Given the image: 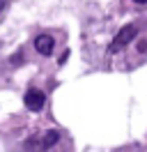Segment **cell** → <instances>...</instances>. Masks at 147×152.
Segmentation results:
<instances>
[{
	"label": "cell",
	"instance_id": "cell-5",
	"mask_svg": "<svg viewBox=\"0 0 147 152\" xmlns=\"http://www.w3.org/2000/svg\"><path fill=\"white\" fill-rule=\"evenodd\" d=\"M133 2H138V5H147V0H133Z\"/></svg>",
	"mask_w": 147,
	"mask_h": 152
},
{
	"label": "cell",
	"instance_id": "cell-4",
	"mask_svg": "<svg viewBox=\"0 0 147 152\" xmlns=\"http://www.w3.org/2000/svg\"><path fill=\"white\" fill-rule=\"evenodd\" d=\"M57 141H60V132H55V129H48V132H46V136L41 138V150H48V148H53Z\"/></svg>",
	"mask_w": 147,
	"mask_h": 152
},
{
	"label": "cell",
	"instance_id": "cell-3",
	"mask_svg": "<svg viewBox=\"0 0 147 152\" xmlns=\"http://www.w3.org/2000/svg\"><path fill=\"white\" fill-rule=\"evenodd\" d=\"M53 48H55V37L46 35V32H41V35L35 37V51L39 53V56H51Z\"/></svg>",
	"mask_w": 147,
	"mask_h": 152
},
{
	"label": "cell",
	"instance_id": "cell-1",
	"mask_svg": "<svg viewBox=\"0 0 147 152\" xmlns=\"http://www.w3.org/2000/svg\"><path fill=\"white\" fill-rule=\"evenodd\" d=\"M138 32H140L138 23H127V26H122L119 32L113 37V42H110V51H119V48L129 46V44L138 37Z\"/></svg>",
	"mask_w": 147,
	"mask_h": 152
},
{
	"label": "cell",
	"instance_id": "cell-2",
	"mask_svg": "<svg viewBox=\"0 0 147 152\" xmlns=\"http://www.w3.org/2000/svg\"><path fill=\"white\" fill-rule=\"evenodd\" d=\"M23 102H25L28 111L39 113V111L44 108V104H46V95L41 92V90H37V88H30V90L25 92V97H23Z\"/></svg>",
	"mask_w": 147,
	"mask_h": 152
},
{
	"label": "cell",
	"instance_id": "cell-6",
	"mask_svg": "<svg viewBox=\"0 0 147 152\" xmlns=\"http://www.w3.org/2000/svg\"><path fill=\"white\" fill-rule=\"evenodd\" d=\"M5 5H7V2H5V0H0V10H2V7H5Z\"/></svg>",
	"mask_w": 147,
	"mask_h": 152
}]
</instances>
